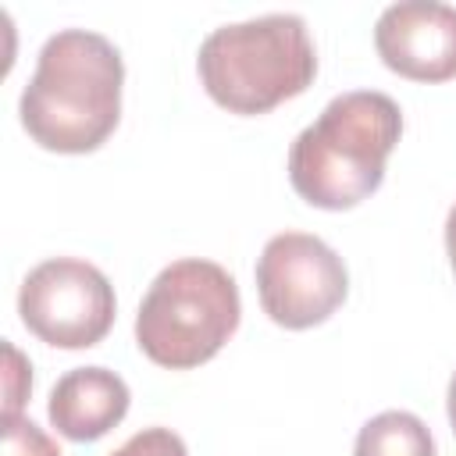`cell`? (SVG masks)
<instances>
[{
	"label": "cell",
	"mask_w": 456,
	"mask_h": 456,
	"mask_svg": "<svg viewBox=\"0 0 456 456\" xmlns=\"http://www.w3.org/2000/svg\"><path fill=\"white\" fill-rule=\"evenodd\" d=\"M374 46L385 68L403 78H456V7L438 0L388 4L374 25Z\"/></svg>",
	"instance_id": "cell-7"
},
{
	"label": "cell",
	"mask_w": 456,
	"mask_h": 456,
	"mask_svg": "<svg viewBox=\"0 0 456 456\" xmlns=\"http://www.w3.org/2000/svg\"><path fill=\"white\" fill-rule=\"evenodd\" d=\"M4 456H61L57 442L28 417H4Z\"/></svg>",
	"instance_id": "cell-10"
},
{
	"label": "cell",
	"mask_w": 456,
	"mask_h": 456,
	"mask_svg": "<svg viewBox=\"0 0 456 456\" xmlns=\"http://www.w3.org/2000/svg\"><path fill=\"white\" fill-rule=\"evenodd\" d=\"M445 253H449V264L456 274V203L449 207V217H445Z\"/></svg>",
	"instance_id": "cell-13"
},
{
	"label": "cell",
	"mask_w": 456,
	"mask_h": 456,
	"mask_svg": "<svg viewBox=\"0 0 456 456\" xmlns=\"http://www.w3.org/2000/svg\"><path fill=\"white\" fill-rule=\"evenodd\" d=\"M4 417H18L32 392V367L11 342H4Z\"/></svg>",
	"instance_id": "cell-11"
},
{
	"label": "cell",
	"mask_w": 456,
	"mask_h": 456,
	"mask_svg": "<svg viewBox=\"0 0 456 456\" xmlns=\"http://www.w3.org/2000/svg\"><path fill=\"white\" fill-rule=\"evenodd\" d=\"M114 285L100 267L78 256L36 264L18 289L21 324L46 346L89 349L114 324Z\"/></svg>",
	"instance_id": "cell-5"
},
{
	"label": "cell",
	"mask_w": 456,
	"mask_h": 456,
	"mask_svg": "<svg viewBox=\"0 0 456 456\" xmlns=\"http://www.w3.org/2000/svg\"><path fill=\"white\" fill-rule=\"evenodd\" d=\"M353 456H435V438L417 413L385 410L360 428Z\"/></svg>",
	"instance_id": "cell-9"
},
{
	"label": "cell",
	"mask_w": 456,
	"mask_h": 456,
	"mask_svg": "<svg viewBox=\"0 0 456 456\" xmlns=\"http://www.w3.org/2000/svg\"><path fill=\"white\" fill-rule=\"evenodd\" d=\"M196 71L210 100L224 110L267 114L314 86L317 50L299 14H260L217 25L200 43Z\"/></svg>",
	"instance_id": "cell-3"
},
{
	"label": "cell",
	"mask_w": 456,
	"mask_h": 456,
	"mask_svg": "<svg viewBox=\"0 0 456 456\" xmlns=\"http://www.w3.org/2000/svg\"><path fill=\"white\" fill-rule=\"evenodd\" d=\"M121 50L89 28L53 32L28 86L21 89V128L53 153H89L107 142L121 121Z\"/></svg>",
	"instance_id": "cell-1"
},
{
	"label": "cell",
	"mask_w": 456,
	"mask_h": 456,
	"mask_svg": "<svg viewBox=\"0 0 456 456\" xmlns=\"http://www.w3.org/2000/svg\"><path fill=\"white\" fill-rule=\"evenodd\" d=\"M107 456H189V449L171 428H142Z\"/></svg>",
	"instance_id": "cell-12"
},
{
	"label": "cell",
	"mask_w": 456,
	"mask_h": 456,
	"mask_svg": "<svg viewBox=\"0 0 456 456\" xmlns=\"http://www.w3.org/2000/svg\"><path fill=\"white\" fill-rule=\"evenodd\" d=\"M445 410H449V424H452V435H456V374L449 378V392H445Z\"/></svg>",
	"instance_id": "cell-14"
},
{
	"label": "cell",
	"mask_w": 456,
	"mask_h": 456,
	"mask_svg": "<svg viewBox=\"0 0 456 456\" xmlns=\"http://www.w3.org/2000/svg\"><path fill=\"white\" fill-rule=\"evenodd\" d=\"M128 385L121 374L107 367H75L57 378L46 417L71 442H96L110 428H118L128 413Z\"/></svg>",
	"instance_id": "cell-8"
},
{
	"label": "cell",
	"mask_w": 456,
	"mask_h": 456,
	"mask_svg": "<svg viewBox=\"0 0 456 456\" xmlns=\"http://www.w3.org/2000/svg\"><path fill=\"white\" fill-rule=\"evenodd\" d=\"M239 317L235 278L214 260L185 256L150 281L135 314V342L157 367L192 370L221 353Z\"/></svg>",
	"instance_id": "cell-4"
},
{
	"label": "cell",
	"mask_w": 456,
	"mask_h": 456,
	"mask_svg": "<svg viewBox=\"0 0 456 456\" xmlns=\"http://www.w3.org/2000/svg\"><path fill=\"white\" fill-rule=\"evenodd\" d=\"M403 135V110L388 93L349 89L328 100L289 150L292 189L321 210L363 203L385 178V160Z\"/></svg>",
	"instance_id": "cell-2"
},
{
	"label": "cell",
	"mask_w": 456,
	"mask_h": 456,
	"mask_svg": "<svg viewBox=\"0 0 456 456\" xmlns=\"http://www.w3.org/2000/svg\"><path fill=\"white\" fill-rule=\"evenodd\" d=\"M256 296L274 324L303 331L328 321L346 303L349 271L324 239L278 232L256 260Z\"/></svg>",
	"instance_id": "cell-6"
}]
</instances>
